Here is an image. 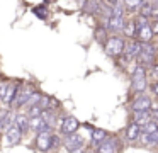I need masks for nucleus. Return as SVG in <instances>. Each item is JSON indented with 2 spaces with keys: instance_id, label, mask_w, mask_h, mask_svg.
<instances>
[{
  "instance_id": "1",
  "label": "nucleus",
  "mask_w": 158,
  "mask_h": 153,
  "mask_svg": "<svg viewBox=\"0 0 158 153\" xmlns=\"http://www.w3.org/2000/svg\"><path fill=\"white\" fill-rule=\"evenodd\" d=\"M104 49L109 56L112 58H121L124 54V49H126V39L119 34H110L107 37L106 44H104Z\"/></svg>"
},
{
  "instance_id": "2",
  "label": "nucleus",
  "mask_w": 158,
  "mask_h": 153,
  "mask_svg": "<svg viewBox=\"0 0 158 153\" xmlns=\"http://www.w3.org/2000/svg\"><path fill=\"white\" fill-rule=\"evenodd\" d=\"M148 87V77H146V68H144V65H136V68H134L133 71V83H131V88H133V92H136V94H143L144 90H146Z\"/></svg>"
},
{
  "instance_id": "3",
  "label": "nucleus",
  "mask_w": 158,
  "mask_h": 153,
  "mask_svg": "<svg viewBox=\"0 0 158 153\" xmlns=\"http://www.w3.org/2000/svg\"><path fill=\"white\" fill-rule=\"evenodd\" d=\"M156 58V46L153 43H143L141 44V51L138 54L136 61L139 65H144V66H151Z\"/></svg>"
},
{
  "instance_id": "4",
  "label": "nucleus",
  "mask_w": 158,
  "mask_h": 153,
  "mask_svg": "<svg viewBox=\"0 0 158 153\" xmlns=\"http://www.w3.org/2000/svg\"><path fill=\"white\" fill-rule=\"evenodd\" d=\"M56 145V136L53 134V129H46L36 134V146L39 151H49Z\"/></svg>"
},
{
  "instance_id": "5",
  "label": "nucleus",
  "mask_w": 158,
  "mask_h": 153,
  "mask_svg": "<svg viewBox=\"0 0 158 153\" xmlns=\"http://www.w3.org/2000/svg\"><path fill=\"white\" fill-rule=\"evenodd\" d=\"M34 94V90H32L31 85H22L21 88H19L17 95H15L14 102H12L10 107L12 109H17V107H26V104L29 102V99H31V95Z\"/></svg>"
},
{
  "instance_id": "6",
  "label": "nucleus",
  "mask_w": 158,
  "mask_h": 153,
  "mask_svg": "<svg viewBox=\"0 0 158 153\" xmlns=\"http://www.w3.org/2000/svg\"><path fill=\"white\" fill-rule=\"evenodd\" d=\"M61 143H63V146L66 148V151H72V150H77V148H83V145H85V138L80 136L78 133H73V134H66Z\"/></svg>"
},
{
  "instance_id": "7",
  "label": "nucleus",
  "mask_w": 158,
  "mask_h": 153,
  "mask_svg": "<svg viewBox=\"0 0 158 153\" xmlns=\"http://www.w3.org/2000/svg\"><path fill=\"white\" fill-rule=\"evenodd\" d=\"M22 134H24V133H22L15 124L10 126V128H9L7 131L4 133V145H5V146H15V145H19Z\"/></svg>"
},
{
  "instance_id": "8",
  "label": "nucleus",
  "mask_w": 158,
  "mask_h": 153,
  "mask_svg": "<svg viewBox=\"0 0 158 153\" xmlns=\"http://www.w3.org/2000/svg\"><path fill=\"white\" fill-rule=\"evenodd\" d=\"M124 26H126V19L121 15H109L106 19V29L109 31V32H121V31H124Z\"/></svg>"
},
{
  "instance_id": "9",
  "label": "nucleus",
  "mask_w": 158,
  "mask_h": 153,
  "mask_svg": "<svg viewBox=\"0 0 158 153\" xmlns=\"http://www.w3.org/2000/svg\"><path fill=\"white\" fill-rule=\"evenodd\" d=\"M133 111H153V100L144 94H138L131 104Z\"/></svg>"
},
{
  "instance_id": "10",
  "label": "nucleus",
  "mask_w": 158,
  "mask_h": 153,
  "mask_svg": "<svg viewBox=\"0 0 158 153\" xmlns=\"http://www.w3.org/2000/svg\"><path fill=\"white\" fill-rule=\"evenodd\" d=\"M80 129V122L77 117H73V116H66L65 119H63V122L60 124V131H61V134H73V133H77Z\"/></svg>"
},
{
  "instance_id": "11",
  "label": "nucleus",
  "mask_w": 158,
  "mask_h": 153,
  "mask_svg": "<svg viewBox=\"0 0 158 153\" xmlns=\"http://www.w3.org/2000/svg\"><path fill=\"white\" fill-rule=\"evenodd\" d=\"M119 150H121L119 139H117L116 136H114V138L109 136V138H107L106 141L95 150V153H119Z\"/></svg>"
},
{
  "instance_id": "12",
  "label": "nucleus",
  "mask_w": 158,
  "mask_h": 153,
  "mask_svg": "<svg viewBox=\"0 0 158 153\" xmlns=\"http://www.w3.org/2000/svg\"><path fill=\"white\" fill-rule=\"evenodd\" d=\"M139 134H141V126L136 124V122H131V124L126 126V131H124V139L127 143H136L139 139Z\"/></svg>"
},
{
  "instance_id": "13",
  "label": "nucleus",
  "mask_w": 158,
  "mask_h": 153,
  "mask_svg": "<svg viewBox=\"0 0 158 153\" xmlns=\"http://www.w3.org/2000/svg\"><path fill=\"white\" fill-rule=\"evenodd\" d=\"M29 126H31V131H34V133H41V131H46V129H51L48 124H46L43 114L29 117Z\"/></svg>"
},
{
  "instance_id": "14",
  "label": "nucleus",
  "mask_w": 158,
  "mask_h": 153,
  "mask_svg": "<svg viewBox=\"0 0 158 153\" xmlns=\"http://www.w3.org/2000/svg\"><path fill=\"white\" fill-rule=\"evenodd\" d=\"M109 138V133L106 131V129H92V136H90V141H92V146L94 148H99L100 145H102L104 141H106V139Z\"/></svg>"
},
{
  "instance_id": "15",
  "label": "nucleus",
  "mask_w": 158,
  "mask_h": 153,
  "mask_svg": "<svg viewBox=\"0 0 158 153\" xmlns=\"http://www.w3.org/2000/svg\"><path fill=\"white\" fill-rule=\"evenodd\" d=\"M151 119H153L151 111H133V122L139 124L141 128H143L146 122H150Z\"/></svg>"
},
{
  "instance_id": "16",
  "label": "nucleus",
  "mask_w": 158,
  "mask_h": 153,
  "mask_svg": "<svg viewBox=\"0 0 158 153\" xmlns=\"http://www.w3.org/2000/svg\"><path fill=\"white\" fill-rule=\"evenodd\" d=\"M153 37H155V34H153V29H151V22L146 24V26H141L138 29V39L141 43H151Z\"/></svg>"
},
{
  "instance_id": "17",
  "label": "nucleus",
  "mask_w": 158,
  "mask_h": 153,
  "mask_svg": "<svg viewBox=\"0 0 158 153\" xmlns=\"http://www.w3.org/2000/svg\"><path fill=\"white\" fill-rule=\"evenodd\" d=\"M138 141H139L143 146H155V145H158V133H155V134H150V133L141 131L139 139H138Z\"/></svg>"
},
{
  "instance_id": "18",
  "label": "nucleus",
  "mask_w": 158,
  "mask_h": 153,
  "mask_svg": "<svg viewBox=\"0 0 158 153\" xmlns=\"http://www.w3.org/2000/svg\"><path fill=\"white\" fill-rule=\"evenodd\" d=\"M19 88H21V85H17V83H10V85H9L7 94H5V97L2 99V102H4V104H7V105H12V102H14V99H15V95H17Z\"/></svg>"
},
{
  "instance_id": "19",
  "label": "nucleus",
  "mask_w": 158,
  "mask_h": 153,
  "mask_svg": "<svg viewBox=\"0 0 158 153\" xmlns=\"http://www.w3.org/2000/svg\"><path fill=\"white\" fill-rule=\"evenodd\" d=\"M15 126L21 129L22 133L31 131V126H29V116L27 114H17V119H15Z\"/></svg>"
},
{
  "instance_id": "20",
  "label": "nucleus",
  "mask_w": 158,
  "mask_h": 153,
  "mask_svg": "<svg viewBox=\"0 0 158 153\" xmlns=\"http://www.w3.org/2000/svg\"><path fill=\"white\" fill-rule=\"evenodd\" d=\"M124 34H126L127 37H138V26H136V20L134 19H129V20H126V26H124V31H123Z\"/></svg>"
},
{
  "instance_id": "21",
  "label": "nucleus",
  "mask_w": 158,
  "mask_h": 153,
  "mask_svg": "<svg viewBox=\"0 0 158 153\" xmlns=\"http://www.w3.org/2000/svg\"><path fill=\"white\" fill-rule=\"evenodd\" d=\"M144 0H123L124 9L129 10V12H134V10H139V7L143 5Z\"/></svg>"
},
{
  "instance_id": "22",
  "label": "nucleus",
  "mask_w": 158,
  "mask_h": 153,
  "mask_svg": "<svg viewBox=\"0 0 158 153\" xmlns=\"http://www.w3.org/2000/svg\"><path fill=\"white\" fill-rule=\"evenodd\" d=\"M109 31L106 29V27H100V29H95V39H97V43H102V44H106V41H107V37H109Z\"/></svg>"
},
{
  "instance_id": "23",
  "label": "nucleus",
  "mask_w": 158,
  "mask_h": 153,
  "mask_svg": "<svg viewBox=\"0 0 158 153\" xmlns=\"http://www.w3.org/2000/svg\"><path fill=\"white\" fill-rule=\"evenodd\" d=\"M141 131L144 133H150V134H155V133H158V126H156V121L155 119H151L150 122H146V124L141 128Z\"/></svg>"
},
{
  "instance_id": "24",
  "label": "nucleus",
  "mask_w": 158,
  "mask_h": 153,
  "mask_svg": "<svg viewBox=\"0 0 158 153\" xmlns=\"http://www.w3.org/2000/svg\"><path fill=\"white\" fill-rule=\"evenodd\" d=\"M9 82H5V80H0V100L5 97V94H7V90H9Z\"/></svg>"
},
{
  "instance_id": "25",
  "label": "nucleus",
  "mask_w": 158,
  "mask_h": 153,
  "mask_svg": "<svg viewBox=\"0 0 158 153\" xmlns=\"http://www.w3.org/2000/svg\"><path fill=\"white\" fill-rule=\"evenodd\" d=\"M150 77L153 78V82H158V65H151V68H150Z\"/></svg>"
},
{
  "instance_id": "26",
  "label": "nucleus",
  "mask_w": 158,
  "mask_h": 153,
  "mask_svg": "<svg viewBox=\"0 0 158 153\" xmlns=\"http://www.w3.org/2000/svg\"><path fill=\"white\" fill-rule=\"evenodd\" d=\"M151 29L155 36H158V19H151Z\"/></svg>"
},
{
  "instance_id": "27",
  "label": "nucleus",
  "mask_w": 158,
  "mask_h": 153,
  "mask_svg": "<svg viewBox=\"0 0 158 153\" xmlns=\"http://www.w3.org/2000/svg\"><path fill=\"white\" fill-rule=\"evenodd\" d=\"M151 92H153L155 97H158V82H155V83L151 85Z\"/></svg>"
},
{
  "instance_id": "28",
  "label": "nucleus",
  "mask_w": 158,
  "mask_h": 153,
  "mask_svg": "<svg viewBox=\"0 0 158 153\" xmlns=\"http://www.w3.org/2000/svg\"><path fill=\"white\" fill-rule=\"evenodd\" d=\"M34 12H38V15L41 17V19H44V17L48 15V14H44V10H41V9H34Z\"/></svg>"
},
{
  "instance_id": "29",
  "label": "nucleus",
  "mask_w": 158,
  "mask_h": 153,
  "mask_svg": "<svg viewBox=\"0 0 158 153\" xmlns=\"http://www.w3.org/2000/svg\"><path fill=\"white\" fill-rule=\"evenodd\" d=\"M121 0H107V3H109L110 7H114V5H117V3H119Z\"/></svg>"
},
{
  "instance_id": "30",
  "label": "nucleus",
  "mask_w": 158,
  "mask_h": 153,
  "mask_svg": "<svg viewBox=\"0 0 158 153\" xmlns=\"http://www.w3.org/2000/svg\"><path fill=\"white\" fill-rule=\"evenodd\" d=\"M68 153H85V151H83V148H77V150H72Z\"/></svg>"
},
{
  "instance_id": "31",
  "label": "nucleus",
  "mask_w": 158,
  "mask_h": 153,
  "mask_svg": "<svg viewBox=\"0 0 158 153\" xmlns=\"http://www.w3.org/2000/svg\"><path fill=\"white\" fill-rule=\"evenodd\" d=\"M151 114H153V119H158V109H153Z\"/></svg>"
},
{
  "instance_id": "32",
  "label": "nucleus",
  "mask_w": 158,
  "mask_h": 153,
  "mask_svg": "<svg viewBox=\"0 0 158 153\" xmlns=\"http://www.w3.org/2000/svg\"><path fill=\"white\" fill-rule=\"evenodd\" d=\"M155 121H156V126H158V119H155Z\"/></svg>"
},
{
  "instance_id": "33",
  "label": "nucleus",
  "mask_w": 158,
  "mask_h": 153,
  "mask_svg": "<svg viewBox=\"0 0 158 153\" xmlns=\"http://www.w3.org/2000/svg\"><path fill=\"white\" fill-rule=\"evenodd\" d=\"M155 2H156V0H155Z\"/></svg>"
}]
</instances>
